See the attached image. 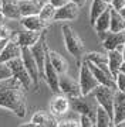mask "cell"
<instances>
[{"instance_id":"31","label":"cell","mask_w":125,"mask_h":127,"mask_svg":"<svg viewBox=\"0 0 125 127\" xmlns=\"http://www.w3.org/2000/svg\"><path fill=\"white\" fill-rule=\"evenodd\" d=\"M80 127H95V122L85 114H80Z\"/></svg>"},{"instance_id":"19","label":"cell","mask_w":125,"mask_h":127,"mask_svg":"<svg viewBox=\"0 0 125 127\" xmlns=\"http://www.w3.org/2000/svg\"><path fill=\"white\" fill-rule=\"evenodd\" d=\"M19 21L26 30H31V31H44L46 27H47V24H48V23H46V21H43L38 14L21 17Z\"/></svg>"},{"instance_id":"25","label":"cell","mask_w":125,"mask_h":127,"mask_svg":"<svg viewBox=\"0 0 125 127\" xmlns=\"http://www.w3.org/2000/svg\"><path fill=\"white\" fill-rule=\"evenodd\" d=\"M108 6L110 4H107L104 0H93V4H91V9H90V21H91V24L95 23V20L108 9Z\"/></svg>"},{"instance_id":"27","label":"cell","mask_w":125,"mask_h":127,"mask_svg":"<svg viewBox=\"0 0 125 127\" xmlns=\"http://www.w3.org/2000/svg\"><path fill=\"white\" fill-rule=\"evenodd\" d=\"M56 7L51 4V3H46L40 7V11H38V16L43 21L46 23H50V21H54V14H56Z\"/></svg>"},{"instance_id":"22","label":"cell","mask_w":125,"mask_h":127,"mask_svg":"<svg viewBox=\"0 0 125 127\" xmlns=\"http://www.w3.org/2000/svg\"><path fill=\"white\" fill-rule=\"evenodd\" d=\"M19 7L21 17H26V16L38 14L41 6L37 3V0H19Z\"/></svg>"},{"instance_id":"9","label":"cell","mask_w":125,"mask_h":127,"mask_svg":"<svg viewBox=\"0 0 125 127\" xmlns=\"http://www.w3.org/2000/svg\"><path fill=\"white\" fill-rule=\"evenodd\" d=\"M43 35V31H31V30H21V31H14V40L21 48L28 47L31 48Z\"/></svg>"},{"instance_id":"14","label":"cell","mask_w":125,"mask_h":127,"mask_svg":"<svg viewBox=\"0 0 125 127\" xmlns=\"http://www.w3.org/2000/svg\"><path fill=\"white\" fill-rule=\"evenodd\" d=\"M125 120V92H121L117 89L115 96H114V116H112V123L120 124Z\"/></svg>"},{"instance_id":"8","label":"cell","mask_w":125,"mask_h":127,"mask_svg":"<svg viewBox=\"0 0 125 127\" xmlns=\"http://www.w3.org/2000/svg\"><path fill=\"white\" fill-rule=\"evenodd\" d=\"M58 86L60 92L63 95L68 96V97H77L81 96V88H80V82H77L74 78H71L67 73H61L60 79H58Z\"/></svg>"},{"instance_id":"29","label":"cell","mask_w":125,"mask_h":127,"mask_svg":"<svg viewBox=\"0 0 125 127\" xmlns=\"http://www.w3.org/2000/svg\"><path fill=\"white\" fill-rule=\"evenodd\" d=\"M13 32L6 24H0V41L3 40H9V38H11V35H13Z\"/></svg>"},{"instance_id":"26","label":"cell","mask_w":125,"mask_h":127,"mask_svg":"<svg viewBox=\"0 0 125 127\" xmlns=\"http://www.w3.org/2000/svg\"><path fill=\"white\" fill-rule=\"evenodd\" d=\"M112 123V117L107 113L105 109H102L101 106H98L97 110V116H95V127H111Z\"/></svg>"},{"instance_id":"34","label":"cell","mask_w":125,"mask_h":127,"mask_svg":"<svg viewBox=\"0 0 125 127\" xmlns=\"http://www.w3.org/2000/svg\"><path fill=\"white\" fill-rule=\"evenodd\" d=\"M68 1L70 0H48V3H51L56 9H58V7H61V6H64L65 3H68Z\"/></svg>"},{"instance_id":"45","label":"cell","mask_w":125,"mask_h":127,"mask_svg":"<svg viewBox=\"0 0 125 127\" xmlns=\"http://www.w3.org/2000/svg\"><path fill=\"white\" fill-rule=\"evenodd\" d=\"M111 127H115V124H112V126H111Z\"/></svg>"},{"instance_id":"28","label":"cell","mask_w":125,"mask_h":127,"mask_svg":"<svg viewBox=\"0 0 125 127\" xmlns=\"http://www.w3.org/2000/svg\"><path fill=\"white\" fill-rule=\"evenodd\" d=\"M11 78H13V73H11L10 66L4 62H0V82L10 81Z\"/></svg>"},{"instance_id":"2","label":"cell","mask_w":125,"mask_h":127,"mask_svg":"<svg viewBox=\"0 0 125 127\" xmlns=\"http://www.w3.org/2000/svg\"><path fill=\"white\" fill-rule=\"evenodd\" d=\"M70 99V107L78 114H85L88 117H91L95 122L97 110L100 104L94 97V95H87V96H77V97H68Z\"/></svg>"},{"instance_id":"4","label":"cell","mask_w":125,"mask_h":127,"mask_svg":"<svg viewBox=\"0 0 125 127\" xmlns=\"http://www.w3.org/2000/svg\"><path fill=\"white\" fill-rule=\"evenodd\" d=\"M80 88H81V95L87 96L91 95L94 89L100 85V82L97 81V78L94 76V73L91 72V69L88 66L87 59H83V62L80 64Z\"/></svg>"},{"instance_id":"18","label":"cell","mask_w":125,"mask_h":127,"mask_svg":"<svg viewBox=\"0 0 125 127\" xmlns=\"http://www.w3.org/2000/svg\"><path fill=\"white\" fill-rule=\"evenodd\" d=\"M124 44H125V30L124 31H120V32L108 31L107 37L102 40V45H104V48L107 51L115 50V48L124 45Z\"/></svg>"},{"instance_id":"33","label":"cell","mask_w":125,"mask_h":127,"mask_svg":"<svg viewBox=\"0 0 125 127\" xmlns=\"http://www.w3.org/2000/svg\"><path fill=\"white\" fill-rule=\"evenodd\" d=\"M110 6H111L112 9H115V10H118V11H120V10L125 6V0H112Z\"/></svg>"},{"instance_id":"39","label":"cell","mask_w":125,"mask_h":127,"mask_svg":"<svg viewBox=\"0 0 125 127\" xmlns=\"http://www.w3.org/2000/svg\"><path fill=\"white\" fill-rule=\"evenodd\" d=\"M0 24H4V16L1 13V9H0Z\"/></svg>"},{"instance_id":"38","label":"cell","mask_w":125,"mask_h":127,"mask_svg":"<svg viewBox=\"0 0 125 127\" xmlns=\"http://www.w3.org/2000/svg\"><path fill=\"white\" fill-rule=\"evenodd\" d=\"M120 72L125 73V61H124L122 64H121V66H120Z\"/></svg>"},{"instance_id":"20","label":"cell","mask_w":125,"mask_h":127,"mask_svg":"<svg viewBox=\"0 0 125 127\" xmlns=\"http://www.w3.org/2000/svg\"><path fill=\"white\" fill-rule=\"evenodd\" d=\"M107 54H108V68H110L111 73L115 78L117 73L120 72L121 64L124 62V57L121 54V51H118V50H111V51H108Z\"/></svg>"},{"instance_id":"6","label":"cell","mask_w":125,"mask_h":127,"mask_svg":"<svg viewBox=\"0 0 125 127\" xmlns=\"http://www.w3.org/2000/svg\"><path fill=\"white\" fill-rule=\"evenodd\" d=\"M7 65H9L10 69H11L13 78L16 79V81L20 82V85H21L26 91H28V89L34 88L33 81H31V76H30V73L27 72V69H26V66H24L21 57L9 61V62H7Z\"/></svg>"},{"instance_id":"17","label":"cell","mask_w":125,"mask_h":127,"mask_svg":"<svg viewBox=\"0 0 125 127\" xmlns=\"http://www.w3.org/2000/svg\"><path fill=\"white\" fill-rule=\"evenodd\" d=\"M31 122H34L40 127H57L58 120L51 112H44V110H38L33 114Z\"/></svg>"},{"instance_id":"1","label":"cell","mask_w":125,"mask_h":127,"mask_svg":"<svg viewBox=\"0 0 125 127\" xmlns=\"http://www.w3.org/2000/svg\"><path fill=\"white\" fill-rule=\"evenodd\" d=\"M24 89L19 81L14 78L10 79V83L0 86V107L9 109L17 117L23 119L27 114V103Z\"/></svg>"},{"instance_id":"5","label":"cell","mask_w":125,"mask_h":127,"mask_svg":"<svg viewBox=\"0 0 125 127\" xmlns=\"http://www.w3.org/2000/svg\"><path fill=\"white\" fill-rule=\"evenodd\" d=\"M115 91L117 89H114V88L98 85L93 92L97 103L101 106L102 109H105L107 113L111 117L114 116V96H115Z\"/></svg>"},{"instance_id":"12","label":"cell","mask_w":125,"mask_h":127,"mask_svg":"<svg viewBox=\"0 0 125 127\" xmlns=\"http://www.w3.org/2000/svg\"><path fill=\"white\" fill-rule=\"evenodd\" d=\"M19 57H21V47L16 42V40H14V32H13L11 38L7 40L4 48H3L1 54H0V62L7 64L9 61H11L14 58H19Z\"/></svg>"},{"instance_id":"21","label":"cell","mask_w":125,"mask_h":127,"mask_svg":"<svg viewBox=\"0 0 125 127\" xmlns=\"http://www.w3.org/2000/svg\"><path fill=\"white\" fill-rule=\"evenodd\" d=\"M48 59H50L51 65L54 66V69H56L60 75H61V73H67L68 64H67L65 58L61 54H58V52H56V51L48 50Z\"/></svg>"},{"instance_id":"7","label":"cell","mask_w":125,"mask_h":127,"mask_svg":"<svg viewBox=\"0 0 125 127\" xmlns=\"http://www.w3.org/2000/svg\"><path fill=\"white\" fill-rule=\"evenodd\" d=\"M21 59H23V64L27 72L30 73L31 76V81H33V85L34 88L37 89L38 88V79H40V72H38V66H37V62L31 54V50L28 47H23L21 48Z\"/></svg>"},{"instance_id":"37","label":"cell","mask_w":125,"mask_h":127,"mask_svg":"<svg viewBox=\"0 0 125 127\" xmlns=\"http://www.w3.org/2000/svg\"><path fill=\"white\" fill-rule=\"evenodd\" d=\"M6 42H7V40H3V41H0V54H1V51H3V48H4Z\"/></svg>"},{"instance_id":"32","label":"cell","mask_w":125,"mask_h":127,"mask_svg":"<svg viewBox=\"0 0 125 127\" xmlns=\"http://www.w3.org/2000/svg\"><path fill=\"white\" fill-rule=\"evenodd\" d=\"M57 127H80V120L74 119H67V120H60Z\"/></svg>"},{"instance_id":"23","label":"cell","mask_w":125,"mask_h":127,"mask_svg":"<svg viewBox=\"0 0 125 127\" xmlns=\"http://www.w3.org/2000/svg\"><path fill=\"white\" fill-rule=\"evenodd\" d=\"M111 7V6H110ZM125 30V18L118 10L111 7V23H110V31L112 32H120Z\"/></svg>"},{"instance_id":"16","label":"cell","mask_w":125,"mask_h":127,"mask_svg":"<svg viewBox=\"0 0 125 127\" xmlns=\"http://www.w3.org/2000/svg\"><path fill=\"white\" fill-rule=\"evenodd\" d=\"M0 9L4 18L9 20H20V7H19V0H0Z\"/></svg>"},{"instance_id":"11","label":"cell","mask_w":125,"mask_h":127,"mask_svg":"<svg viewBox=\"0 0 125 127\" xmlns=\"http://www.w3.org/2000/svg\"><path fill=\"white\" fill-rule=\"evenodd\" d=\"M70 109H71V107H70L68 96L56 93V96L50 100V112L54 114L56 117H60V116L67 114Z\"/></svg>"},{"instance_id":"36","label":"cell","mask_w":125,"mask_h":127,"mask_svg":"<svg viewBox=\"0 0 125 127\" xmlns=\"http://www.w3.org/2000/svg\"><path fill=\"white\" fill-rule=\"evenodd\" d=\"M20 127H40V126H37L34 122H28V123H24V124H21Z\"/></svg>"},{"instance_id":"42","label":"cell","mask_w":125,"mask_h":127,"mask_svg":"<svg viewBox=\"0 0 125 127\" xmlns=\"http://www.w3.org/2000/svg\"><path fill=\"white\" fill-rule=\"evenodd\" d=\"M120 13H121V14H122V17H124V18H125V6H124V7H122V9H121V10H120Z\"/></svg>"},{"instance_id":"24","label":"cell","mask_w":125,"mask_h":127,"mask_svg":"<svg viewBox=\"0 0 125 127\" xmlns=\"http://www.w3.org/2000/svg\"><path fill=\"white\" fill-rule=\"evenodd\" d=\"M84 58L87 59V61H90V62L95 64L100 68L108 69V71H110V68H108V54L97 52V51H95V52H88V54H85Z\"/></svg>"},{"instance_id":"40","label":"cell","mask_w":125,"mask_h":127,"mask_svg":"<svg viewBox=\"0 0 125 127\" xmlns=\"http://www.w3.org/2000/svg\"><path fill=\"white\" fill-rule=\"evenodd\" d=\"M37 3L40 6H43V4H46V3H48V0H37Z\"/></svg>"},{"instance_id":"43","label":"cell","mask_w":125,"mask_h":127,"mask_svg":"<svg viewBox=\"0 0 125 127\" xmlns=\"http://www.w3.org/2000/svg\"><path fill=\"white\" fill-rule=\"evenodd\" d=\"M115 127H125V120L124 122H121L120 124H115Z\"/></svg>"},{"instance_id":"44","label":"cell","mask_w":125,"mask_h":127,"mask_svg":"<svg viewBox=\"0 0 125 127\" xmlns=\"http://www.w3.org/2000/svg\"><path fill=\"white\" fill-rule=\"evenodd\" d=\"M104 1H105L107 4H111V1H112V0H104Z\"/></svg>"},{"instance_id":"15","label":"cell","mask_w":125,"mask_h":127,"mask_svg":"<svg viewBox=\"0 0 125 127\" xmlns=\"http://www.w3.org/2000/svg\"><path fill=\"white\" fill-rule=\"evenodd\" d=\"M110 23H111V7L108 6V9H107L105 11L95 20V23L93 24L94 30H95V32L98 34V37H100L101 41L105 38L108 31H110Z\"/></svg>"},{"instance_id":"41","label":"cell","mask_w":125,"mask_h":127,"mask_svg":"<svg viewBox=\"0 0 125 127\" xmlns=\"http://www.w3.org/2000/svg\"><path fill=\"white\" fill-rule=\"evenodd\" d=\"M121 54H122V57H124V61H125V44L122 45V48H121Z\"/></svg>"},{"instance_id":"13","label":"cell","mask_w":125,"mask_h":127,"mask_svg":"<svg viewBox=\"0 0 125 127\" xmlns=\"http://www.w3.org/2000/svg\"><path fill=\"white\" fill-rule=\"evenodd\" d=\"M44 79H46L47 85L54 93H60V86H58V79H60V73L57 72L54 66L51 65L50 59H48V54L46 58V64H44Z\"/></svg>"},{"instance_id":"10","label":"cell","mask_w":125,"mask_h":127,"mask_svg":"<svg viewBox=\"0 0 125 127\" xmlns=\"http://www.w3.org/2000/svg\"><path fill=\"white\" fill-rule=\"evenodd\" d=\"M80 14V7L73 1L65 3L64 6H61L56 10L54 14V21H71L75 20Z\"/></svg>"},{"instance_id":"35","label":"cell","mask_w":125,"mask_h":127,"mask_svg":"<svg viewBox=\"0 0 125 127\" xmlns=\"http://www.w3.org/2000/svg\"><path fill=\"white\" fill-rule=\"evenodd\" d=\"M70 1H73V3H75V4L78 6V7H83L85 3H87V0H70Z\"/></svg>"},{"instance_id":"3","label":"cell","mask_w":125,"mask_h":127,"mask_svg":"<svg viewBox=\"0 0 125 127\" xmlns=\"http://www.w3.org/2000/svg\"><path fill=\"white\" fill-rule=\"evenodd\" d=\"M61 30H63V37H64V44H65L67 51L80 62V58L84 55V50H85V48H84L83 40H81L78 37V34L70 27V26H67V24L63 26Z\"/></svg>"},{"instance_id":"30","label":"cell","mask_w":125,"mask_h":127,"mask_svg":"<svg viewBox=\"0 0 125 127\" xmlns=\"http://www.w3.org/2000/svg\"><path fill=\"white\" fill-rule=\"evenodd\" d=\"M115 83H117V89L121 92H125V73L118 72L115 76Z\"/></svg>"}]
</instances>
